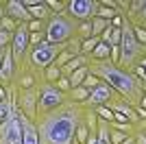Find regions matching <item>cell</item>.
<instances>
[{
  "mask_svg": "<svg viewBox=\"0 0 146 144\" xmlns=\"http://www.w3.org/2000/svg\"><path fill=\"white\" fill-rule=\"evenodd\" d=\"M5 18V2H0V20Z\"/></svg>",
  "mask_w": 146,
  "mask_h": 144,
  "instance_id": "cell-38",
  "label": "cell"
},
{
  "mask_svg": "<svg viewBox=\"0 0 146 144\" xmlns=\"http://www.w3.org/2000/svg\"><path fill=\"white\" fill-rule=\"evenodd\" d=\"M85 77H87V66H83V68H79V70H74L72 74H70V90H74V87H81L83 85V81H85Z\"/></svg>",
  "mask_w": 146,
  "mask_h": 144,
  "instance_id": "cell-16",
  "label": "cell"
},
{
  "mask_svg": "<svg viewBox=\"0 0 146 144\" xmlns=\"http://www.w3.org/2000/svg\"><path fill=\"white\" fill-rule=\"evenodd\" d=\"M46 37H44V31L42 33H31L29 35V42H31V46H37V44H42Z\"/></svg>",
  "mask_w": 146,
  "mask_h": 144,
  "instance_id": "cell-33",
  "label": "cell"
},
{
  "mask_svg": "<svg viewBox=\"0 0 146 144\" xmlns=\"http://www.w3.org/2000/svg\"><path fill=\"white\" fill-rule=\"evenodd\" d=\"M11 39H13V33H7V31L0 29V48H2V50L11 46Z\"/></svg>",
  "mask_w": 146,
  "mask_h": 144,
  "instance_id": "cell-29",
  "label": "cell"
},
{
  "mask_svg": "<svg viewBox=\"0 0 146 144\" xmlns=\"http://www.w3.org/2000/svg\"><path fill=\"white\" fill-rule=\"evenodd\" d=\"M0 53H2V48H0Z\"/></svg>",
  "mask_w": 146,
  "mask_h": 144,
  "instance_id": "cell-43",
  "label": "cell"
},
{
  "mask_svg": "<svg viewBox=\"0 0 146 144\" xmlns=\"http://www.w3.org/2000/svg\"><path fill=\"white\" fill-rule=\"evenodd\" d=\"M42 79H44V81H48V83H57V81L61 79V70L57 66H48L46 70L42 72Z\"/></svg>",
  "mask_w": 146,
  "mask_h": 144,
  "instance_id": "cell-20",
  "label": "cell"
},
{
  "mask_svg": "<svg viewBox=\"0 0 146 144\" xmlns=\"http://www.w3.org/2000/svg\"><path fill=\"white\" fill-rule=\"evenodd\" d=\"M29 13H31V18H33V20H39V22H48V20L52 18V11L46 7L44 0H37L35 5H31Z\"/></svg>",
  "mask_w": 146,
  "mask_h": 144,
  "instance_id": "cell-14",
  "label": "cell"
},
{
  "mask_svg": "<svg viewBox=\"0 0 146 144\" xmlns=\"http://www.w3.org/2000/svg\"><path fill=\"white\" fill-rule=\"evenodd\" d=\"M87 72L94 74V77H98L103 83H107L111 90L116 92V96H120L122 101L127 103V105H131L133 109L144 98V83H142L140 79H135L129 70L111 63L109 59H105V61L90 59L87 61Z\"/></svg>",
  "mask_w": 146,
  "mask_h": 144,
  "instance_id": "cell-2",
  "label": "cell"
},
{
  "mask_svg": "<svg viewBox=\"0 0 146 144\" xmlns=\"http://www.w3.org/2000/svg\"><path fill=\"white\" fill-rule=\"evenodd\" d=\"M15 79V61H13V53H11V46L2 50V66H0V85H9L13 83Z\"/></svg>",
  "mask_w": 146,
  "mask_h": 144,
  "instance_id": "cell-12",
  "label": "cell"
},
{
  "mask_svg": "<svg viewBox=\"0 0 146 144\" xmlns=\"http://www.w3.org/2000/svg\"><path fill=\"white\" fill-rule=\"evenodd\" d=\"M120 37H122V29H113V26H111L109 46H120Z\"/></svg>",
  "mask_w": 146,
  "mask_h": 144,
  "instance_id": "cell-31",
  "label": "cell"
},
{
  "mask_svg": "<svg viewBox=\"0 0 146 144\" xmlns=\"http://www.w3.org/2000/svg\"><path fill=\"white\" fill-rule=\"evenodd\" d=\"M66 53H70L72 57H79L81 55V39L79 37H72V39H68L66 42V48H63Z\"/></svg>",
  "mask_w": 146,
  "mask_h": 144,
  "instance_id": "cell-21",
  "label": "cell"
},
{
  "mask_svg": "<svg viewBox=\"0 0 146 144\" xmlns=\"http://www.w3.org/2000/svg\"><path fill=\"white\" fill-rule=\"evenodd\" d=\"M7 96H9V90H7L5 85H0V98H2V101H7Z\"/></svg>",
  "mask_w": 146,
  "mask_h": 144,
  "instance_id": "cell-36",
  "label": "cell"
},
{
  "mask_svg": "<svg viewBox=\"0 0 146 144\" xmlns=\"http://www.w3.org/2000/svg\"><path fill=\"white\" fill-rule=\"evenodd\" d=\"M44 26H46V22H39V20H31L29 24H26V29H29V33H42Z\"/></svg>",
  "mask_w": 146,
  "mask_h": 144,
  "instance_id": "cell-30",
  "label": "cell"
},
{
  "mask_svg": "<svg viewBox=\"0 0 146 144\" xmlns=\"http://www.w3.org/2000/svg\"><path fill=\"white\" fill-rule=\"evenodd\" d=\"M98 0H68L66 2V15L74 22H87L96 18Z\"/></svg>",
  "mask_w": 146,
  "mask_h": 144,
  "instance_id": "cell-7",
  "label": "cell"
},
{
  "mask_svg": "<svg viewBox=\"0 0 146 144\" xmlns=\"http://www.w3.org/2000/svg\"><path fill=\"white\" fill-rule=\"evenodd\" d=\"M87 138H90V129H87L83 122H81L79 127H76V133H74V142H79V144H85Z\"/></svg>",
  "mask_w": 146,
  "mask_h": 144,
  "instance_id": "cell-22",
  "label": "cell"
},
{
  "mask_svg": "<svg viewBox=\"0 0 146 144\" xmlns=\"http://www.w3.org/2000/svg\"><path fill=\"white\" fill-rule=\"evenodd\" d=\"M133 24H140V26H144V29H146V9H144V11H142V13H140V18L135 20V22H133Z\"/></svg>",
  "mask_w": 146,
  "mask_h": 144,
  "instance_id": "cell-35",
  "label": "cell"
},
{
  "mask_svg": "<svg viewBox=\"0 0 146 144\" xmlns=\"http://www.w3.org/2000/svg\"><path fill=\"white\" fill-rule=\"evenodd\" d=\"M55 87L59 92H63V94H68V92H70V79H68V77H61L59 81L55 83Z\"/></svg>",
  "mask_w": 146,
  "mask_h": 144,
  "instance_id": "cell-32",
  "label": "cell"
},
{
  "mask_svg": "<svg viewBox=\"0 0 146 144\" xmlns=\"http://www.w3.org/2000/svg\"><path fill=\"white\" fill-rule=\"evenodd\" d=\"M72 59V55L70 53H66V50H61L59 55H57V59H55V63H52V66H57V68H63L68 63V61Z\"/></svg>",
  "mask_w": 146,
  "mask_h": 144,
  "instance_id": "cell-28",
  "label": "cell"
},
{
  "mask_svg": "<svg viewBox=\"0 0 146 144\" xmlns=\"http://www.w3.org/2000/svg\"><path fill=\"white\" fill-rule=\"evenodd\" d=\"M111 98H116V92L111 90L107 83H103V81H100V85H98V87H94V90L90 92V98H87L85 107L96 109V107H100V105H107Z\"/></svg>",
  "mask_w": 146,
  "mask_h": 144,
  "instance_id": "cell-10",
  "label": "cell"
},
{
  "mask_svg": "<svg viewBox=\"0 0 146 144\" xmlns=\"http://www.w3.org/2000/svg\"><path fill=\"white\" fill-rule=\"evenodd\" d=\"M87 98H90V90H85L83 85H81V87H74V90L68 92V101L74 103V105H85Z\"/></svg>",
  "mask_w": 146,
  "mask_h": 144,
  "instance_id": "cell-15",
  "label": "cell"
},
{
  "mask_svg": "<svg viewBox=\"0 0 146 144\" xmlns=\"http://www.w3.org/2000/svg\"><path fill=\"white\" fill-rule=\"evenodd\" d=\"M20 125H22V144H39V135H37V127L33 120L24 118L20 114Z\"/></svg>",
  "mask_w": 146,
  "mask_h": 144,
  "instance_id": "cell-13",
  "label": "cell"
},
{
  "mask_svg": "<svg viewBox=\"0 0 146 144\" xmlns=\"http://www.w3.org/2000/svg\"><path fill=\"white\" fill-rule=\"evenodd\" d=\"M83 125L90 129V133H96V129H98V116H96V111H94V109H90V107L85 109V116H83Z\"/></svg>",
  "mask_w": 146,
  "mask_h": 144,
  "instance_id": "cell-17",
  "label": "cell"
},
{
  "mask_svg": "<svg viewBox=\"0 0 146 144\" xmlns=\"http://www.w3.org/2000/svg\"><path fill=\"white\" fill-rule=\"evenodd\" d=\"M7 118H9V103H2V105H0V125H2Z\"/></svg>",
  "mask_w": 146,
  "mask_h": 144,
  "instance_id": "cell-34",
  "label": "cell"
},
{
  "mask_svg": "<svg viewBox=\"0 0 146 144\" xmlns=\"http://www.w3.org/2000/svg\"><path fill=\"white\" fill-rule=\"evenodd\" d=\"M37 92H39L37 116H44V114H48V111H55V109H59L61 105L68 103V94L59 92L55 87V83H48V81H44V79L37 81Z\"/></svg>",
  "mask_w": 146,
  "mask_h": 144,
  "instance_id": "cell-6",
  "label": "cell"
},
{
  "mask_svg": "<svg viewBox=\"0 0 146 144\" xmlns=\"http://www.w3.org/2000/svg\"><path fill=\"white\" fill-rule=\"evenodd\" d=\"M122 37H120V61L118 66L124 68V70H131L133 66H137L142 61V57L146 55V46L137 44L133 35V24L129 22L127 18L122 20Z\"/></svg>",
  "mask_w": 146,
  "mask_h": 144,
  "instance_id": "cell-3",
  "label": "cell"
},
{
  "mask_svg": "<svg viewBox=\"0 0 146 144\" xmlns=\"http://www.w3.org/2000/svg\"><path fill=\"white\" fill-rule=\"evenodd\" d=\"M0 66H2V53H0Z\"/></svg>",
  "mask_w": 146,
  "mask_h": 144,
  "instance_id": "cell-40",
  "label": "cell"
},
{
  "mask_svg": "<svg viewBox=\"0 0 146 144\" xmlns=\"http://www.w3.org/2000/svg\"><path fill=\"white\" fill-rule=\"evenodd\" d=\"M94 111H96V116H98L100 120H107V122H113V111H111V109L107 107V105H100V107H96Z\"/></svg>",
  "mask_w": 146,
  "mask_h": 144,
  "instance_id": "cell-23",
  "label": "cell"
},
{
  "mask_svg": "<svg viewBox=\"0 0 146 144\" xmlns=\"http://www.w3.org/2000/svg\"><path fill=\"white\" fill-rule=\"evenodd\" d=\"M29 35L31 33L26 29V24H18V29L13 33V39H11V53H13L15 68L24 66V61H26V55H29V48H31Z\"/></svg>",
  "mask_w": 146,
  "mask_h": 144,
  "instance_id": "cell-8",
  "label": "cell"
},
{
  "mask_svg": "<svg viewBox=\"0 0 146 144\" xmlns=\"http://www.w3.org/2000/svg\"><path fill=\"white\" fill-rule=\"evenodd\" d=\"M0 29L7 31V33H15V29H18V22H13L11 18H7V15H5V18L0 20Z\"/></svg>",
  "mask_w": 146,
  "mask_h": 144,
  "instance_id": "cell-25",
  "label": "cell"
},
{
  "mask_svg": "<svg viewBox=\"0 0 146 144\" xmlns=\"http://www.w3.org/2000/svg\"><path fill=\"white\" fill-rule=\"evenodd\" d=\"M76 37H79V39H90V37H94V33H92V20H87V22H76Z\"/></svg>",
  "mask_w": 146,
  "mask_h": 144,
  "instance_id": "cell-19",
  "label": "cell"
},
{
  "mask_svg": "<svg viewBox=\"0 0 146 144\" xmlns=\"http://www.w3.org/2000/svg\"><path fill=\"white\" fill-rule=\"evenodd\" d=\"M140 66H142V68H144V70H146V57H142V61H140Z\"/></svg>",
  "mask_w": 146,
  "mask_h": 144,
  "instance_id": "cell-39",
  "label": "cell"
},
{
  "mask_svg": "<svg viewBox=\"0 0 146 144\" xmlns=\"http://www.w3.org/2000/svg\"><path fill=\"white\" fill-rule=\"evenodd\" d=\"M15 103H18V109L24 118L37 120V103H39V92L37 87H31V90H15Z\"/></svg>",
  "mask_w": 146,
  "mask_h": 144,
  "instance_id": "cell-9",
  "label": "cell"
},
{
  "mask_svg": "<svg viewBox=\"0 0 146 144\" xmlns=\"http://www.w3.org/2000/svg\"><path fill=\"white\" fill-rule=\"evenodd\" d=\"M144 98H146V90H144Z\"/></svg>",
  "mask_w": 146,
  "mask_h": 144,
  "instance_id": "cell-41",
  "label": "cell"
},
{
  "mask_svg": "<svg viewBox=\"0 0 146 144\" xmlns=\"http://www.w3.org/2000/svg\"><path fill=\"white\" fill-rule=\"evenodd\" d=\"M85 105H74L68 101L55 111H48L44 116H37L35 127L39 144H72L76 127L83 122Z\"/></svg>",
  "mask_w": 146,
  "mask_h": 144,
  "instance_id": "cell-1",
  "label": "cell"
},
{
  "mask_svg": "<svg viewBox=\"0 0 146 144\" xmlns=\"http://www.w3.org/2000/svg\"><path fill=\"white\" fill-rule=\"evenodd\" d=\"M98 85H100V79H98V77H94V74H90V72H87L85 81H83V87L92 92V90H94V87H98Z\"/></svg>",
  "mask_w": 146,
  "mask_h": 144,
  "instance_id": "cell-26",
  "label": "cell"
},
{
  "mask_svg": "<svg viewBox=\"0 0 146 144\" xmlns=\"http://www.w3.org/2000/svg\"><path fill=\"white\" fill-rule=\"evenodd\" d=\"M5 15L11 18L13 22H18V24H29L33 20L29 9L22 5V0H7L5 2Z\"/></svg>",
  "mask_w": 146,
  "mask_h": 144,
  "instance_id": "cell-11",
  "label": "cell"
},
{
  "mask_svg": "<svg viewBox=\"0 0 146 144\" xmlns=\"http://www.w3.org/2000/svg\"><path fill=\"white\" fill-rule=\"evenodd\" d=\"M127 138H129L127 133H120V131H116V129H109V140H111V144H122Z\"/></svg>",
  "mask_w": 146,
  "mask_h": 144,
  "instance_id": "cell-27",
  "label": "cell"
},
{
  "mask_svg": "<svg viewBox=\"0 0 146 144\" xmlns=\"http://www.w3.org/2000/svg\"><path fill=\"white\" fill-rule=\"evenodd\" d=\"M90 59H94V61H105V59H109V44L100 42L96 48H94V53L90 55Z\"/></svg>",
  "mask_w": 146,
  "mask_h": 144,
  "instance_id": "cell-18",
  "label": "cell"
},
{
  "mask_svg": "<svg viewBox=\"0 0 146 144\" xmlns=\"http://www.w3.org/2000/svg\"><path fill=\"white\" fill-rule=\"evenodd\" d=\"M44 37L50 44H66L68 39L76 37V22L70 20L66 13H57L46 22L44 26Z\"/></svg>",
  "mask_w": 146,
  "mask_h": 144,
  "instance_id": "cell-5",
  "label": "cell"
},
{
  "mask_svg": "<svg viewBox=\"0 0 146 144\" xmlns=\"http://www.w3.org/2000/svg\"><path fill=\"white\" fill-rule=\"evenodd\" d=\"M66 48V44H50L44 39L42 44H37V46H31L29 48V55H26V61L24 66H29L33 72L37 74H42L44 70L48 66H52L57 59V55L61 53Z\"/></svg>",
  "mask_w": 146,
  "mask_h": 144,
  "instance_id": "cell-4",
  "label": "cell"
},
{
  "mask_svg": "<svg viewBox=\"0 0 146 144\" xmlns=\"http://www.w3.org/2000/svg\"><path fill=\"white\" fill-rule=\"evenodd\" d=\"M144 57H146V55H144Z\"/></svg>",
  "mask_w": 146,
  "mask_h": 144,
  "instance_id": "cell-44",
  "label": "cell"
},
{
  "mask_svg": "<svg viewBox=\"0 0 146 144\" xmlns=\"http://www.w3.org/2000/svg\"><path fill=\"white\" fill-rule=\"evenodd\" d=\"M133 35H135V39H137V44L146 46V29H144V26H140V24H133Z\"/></svg>",
  "mask_w": 146,
  "mask_h": 144,
  "instance_id": "cell-24",
  "label": "cell"
},
{
  "mask_svg": "<svg viewBox=\"0 0 146 144\" xmlns=\"http://www.w3.org/2000/svg\"><path fill=\"white\" fill-rule=\"evenodd\" d=\"M72 144H79V142H72Z\"/></svg>",
  "mask_w": 146,
  "mask_h": 144,
  "instance_id": "cell-42",
  "label": "cell"
},
{
  "mask_svg": "<svg viewBox=\"0 0 146 144\" xmlns=\"http://www.w3.org/2000/svg\"><path fill=\"white\" fill-rule=\"evenodd\" d=\"M85 144H96V133H90V138H87Z\"/></svg>",
  "mask_w": 146,
  "mask_h": 144,
  "instance_id": "cell-37",
  "label": "cell"
}]
</instances>
